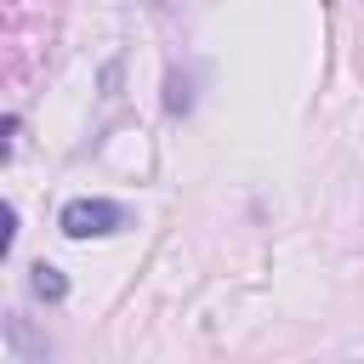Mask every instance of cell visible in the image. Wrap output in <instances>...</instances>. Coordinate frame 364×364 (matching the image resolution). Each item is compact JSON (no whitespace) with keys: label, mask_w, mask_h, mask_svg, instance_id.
Segmentation results:
<instances>
[{"label":"cell","mask_w":364,"mask_h":364,"mask_svg":"<svg viewBox=\"0 0 364 364\" xmlns=\"http://www.w3.org/2000/svg\"><path fill=\"white\" fill-rule=\"evenodd\" d=\"M131 216H125V205H114V199H68L63 205V216H57V228L68 233V239H108V233H119Z\"/></svg>","instance_id":"6da1fadb"},{"label":"cell","mask_w":364,"mask_h":364,"mask_svg":"<svg viewBox=\"0 0 364 364\" xmlns=\"http://www.w3.org/2000/svg\"><path fill=\"white\" fill-rule=\"evenodd\" d=\"M28 290H34L40 301H63V296H68V279H63L51 262H34V267H28Z\"/></svg>","instance_id":"7a4b0ae2"}]
</instances>
